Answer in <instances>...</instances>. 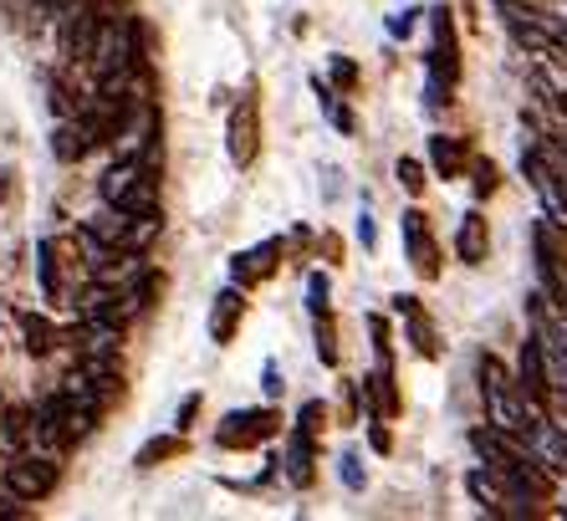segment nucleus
<instances>
[{"label": "nucleus", "mask_w": 567, "mask_h": 521, "mask_svg": "<svg viewBox=\"0 0 567 521\" xmlns=\"http://www.w3.org/2000/svg\"><path fill=\"white\" fill-rule=\"evenodd\" d=\"M471 450L481 455V466L496 476V481H506L516 496H527V501H553L557 496V470L542 460V450L532 440H522V435H506V429L496 425H475L471 429Z\"/></svg>", "instance_id": "obj_1"}, {"label": "nucleus", "mask_w": 567, "mask_h": 521, "mask_svg": "<svg viewBox=\"0 0 567 521\" xmlns=\"http://www.w3.org/2000/svg\"><path fill=\"white\" fill-rule=\"evenodd\" d=\"M475 374H481V399H486V425L506 429V435H522V440H532L537 435V425L547 415H542L537 404L522 394V384H516V374H506V363L496 358V353H481L475 358Z\"/></svg>", "instance_id": "obj_2"}, {"label": "nucleus", "mask_w": 567, "mask_h": 521, "mask_svg": "<svg viewBox=\"0 0 567 521\" xmlns=\"http://www.w3.org/2000/svg\"><path fill=\"white\" fill-rule=\"evenodd\" d=\"M103 205H118L128 215H164L158 210V169H148L138 154H118L107 164V174L97 179Z\"/></svg>", "instance_id": "obj_3"}, {"label": "nucleus", "mask_w": 567, "mask_h": 521, "mask_svg": "<svg viewBox=\"0 0 567 521\" xmlns=\"http://www.w3.org/2000/svg\"><path fill=\"white\" fill-rule=\"evenodd\" d=\"M430 31H435V52H430L424 103L450 107L455 103V87H461V27H455V11H450V6H435V11H430Z\"/></svg>", "instance_id": "obj_4"}, {"label": "nucleus", "mask_w": 567, "mask_h": 521, "mask_svg": "<svg viewBox=\"0 0 567 521\" xmlns=\"http://www.w3.org/2000/svg\"><path fill=\"white\" fill-rule=\"evenodd\" d=\"M62 481V466H56L52 455H11L6 466H0V491L31 507V501H47Z\"/></svg>", "instance_id": "obj_5"}, {"label": "nucleus", "mask_w": 567, "mask_h": 521, "mask_svg": "<svg viewBox=\"0 0 567 521\" xmlns=\"http://www.w3.org/2000/svg\"><path fill=\"white\" fill-rule=\"evenodd\" d=\"M532 251H537V286L567 312V230L547 215L532 220Z\"/></svg>", "instance_id": "obj_6"}, {"label": "nucleus", "mask_w": 567, "mask_h": 521, "mask_svg": "<svg viewBox=\"0 0 567 521\" xmlns=\"http://www.w3.org/2000/svg\"><path fill=\"white\" fill-rule=\"evenodd\" d=\"M225 148H230V164L236 169H251L261 159V87H246L230 107V123H225Z\"/></svg>", "instance_id": "obj_7"}, {"label": "nucleus", "mask_w": 567, "mask_h": 521, "mask_svg": "<svg viewBox=\"0 0 567 521\" xmlns=\"http://www.w3.org/2000/svg\"><path fill=\"white\" fill-rule=\"evenodd\" d=\"M277 435H281V409H271V404L230 409V415L215 425V445H220V450H256V445L277 440Z\"/></svg>", "instance_id": "obj_8"}, {"label": "nucleus", "mask_w": 567, "mask_h": 521, "mask_svg": "<svg viewBox=\"0 0 567 521\" xmlns=\"http://www.w3.org/2000/svg\"><path fill=\"white\" fill-rule=\"evenodd\" d=\"M465 491H471V501L486 517H512V521H522V517H537L542 511V501H527V496H516L506 481H496L486 466H475L471 476H465Z\"/></svg>", "instance_id": "obj_9"}, {"label": "nucleus", "mask_w": 567, "mask_h": 521, "mask_svg": "<svg viewBox=\"0 0 567 521\" xmlns=\"http://www.w3.org/2000/svg\"><path fill=\"white\" fill-rule=\"evenodd\" d=\"M522 174H527L532 189H537L542 215H547L553 226L567 230V185H563V174H557V164L547 159L537 144H527V148H522Z\"/></svg>", "instance_id": "obj_10"}, {"label": "nucleus", "mask_w": 567, "mask_h": 521, "mask_svg": "<svg viewBox=\"0 0 567 521\" xmlns=\"http://www.w3.org/2000/svg\"><path fill=\"white\" fill-rule=\"evenodd\" d=\"M399 236H404V256H410V267L420 281H440V241H435V230H430V215L424 210H404L399 215Z\"/></svg>", "instance_id": "obj_11"}, {"label": "nucleus", "mask_w": 567, "mask_h": 521, "mask_svg": "<svg viewBox=\"0 0 567 521\" xmlns=\"http://www.w3.org/2000/svg\"><path fill=\"white\" fill-rule=\"evenodd\" d=\"M394 317L404 322V343L420 353L424 363H435L440 353H445V343H440V327H435V317H430V308H424L414 292H399L394 296Z\"/></svg>", "instance_id": "obj_12"}, {"label": "nucleus", "mask_w": 567, "mask_h": 521, "mask_svg": "<svg viewBox=\"0 0 567 521\" xmlns=\"http://www.w3.org/2000/svg\"><path fill=\"white\" fill-rule=\"evenodd\" d=\"M281 261H287V241L271 236V241L240 251L236 261H230V277H236V286H261V281H271L281 271Z\"/></svg>", "instance_id": "obj_13"}, {"label": "nucleus", "mask_w": 567, "mask_h": 521, "mask_svg": "<svg viewBox=\"0 0 567 521\" xmlns=\"http://www.w3.org/2000/svg\"><path fill=\"white\" fill-rule=\"evenodd\" d=\"M516 384H522V394H527L537 409H547L553 384H547V363H542V337L537 333H527V343H522V353H516Z\"/></svg>", "instance_id": "obj_14"}, {"label": "nucleus", "mask_w": 567, "mask_h": 521, "mask_svg": "<svg viewBox=\"0 0 567 521\" xmlns=\"http://www.w3.org/2000/svg\"><path fill=\"white\" fill-rule=\"evenodd\" d=\"M363 409L379 419L404 415V394H399V384H394V363H373V374L363 378Z\"/></svg>", "instance_id": "obj_15"}, {"label": "nucleus", "mask_w": 567, "mask_h": 521, "mask_svg": "<svg viewBox=\"0 0 567 521\" xmlns=\"http://www.w3.org/2000/svg\"><path fill=\"white\" fill-rule=\"evenodd\" d=\"M281 476H287L297 491H307V486L317 481V435H307V429H291V435H287V450H281Z\"/></svg>", "instance_id": "obj_16"}, {"label": "nucleus", "mask_w": 567, "mask_h": 521, "mask_svg": "<svg viewBox=\"0 0 567 521\" xmlns=\"http://www.w3.org/2000/svg\"><path fill=\"white\" fill-rule=\"evenodd\" d=\"M240 322H246V286H225V292L215 296V308H210V343L230 347L236 333H240Z\"/></svg>", "instance_id": "obj_17"}, {"label": "nucleus", "mask_w": 567, "mask_h": 521, "mask_svg": "<svg viewBox=\"0 0 567 521\" xmlns=\"http://www.w3.org/2000/svg\"><path fill=\"white\" fill-rule=\"evenodd\" d=\"M455 256H461L465 267H486L491 256V226L481 210H465L461 215V230H455Z\"/></svg>", "instance_id": "obj_18"}, {"label": "nucleus", "mask_w": 567, "mask_h": 521, "mask_svg": "<svg viewBox=\"0 0 567 521\" xmlns=\"http://www.w3.org/2000/svg\"><path fill=\"white\" fill-rule=\"evenodd\" d=\"M430 169H435L440 179H461V174L471 169V144L455 134H435L430 138Z\"/></svg>", "instance_id": "obj_19"}, {"label": "nucleus", "mask_w": 567, "mask_h": 521, "mask_svg": "<svg viewBox=\"0 0 567 521\" xmlns=\"http://www.w3.org/2000/svg\"><path fill=\"white\" fill-rule=\"evenodd\" d=\"M16 322H21V337H27L31 358H47V353H56V347L66 343L62 327H56V322H47L41 312H16Z\"/></svg>", "instance_id": "obj_20"}, {"label": "nucleus", "mask_w": 567, "mask_h": 521, "mask_svg": "<svg viewBox=\"0 0 567 521\" xmlns=\"http://www.w3.org/2000/svg\"><path fill=\"white\" fill-rule=\"evenodd\" d=\"M62 241H41L37 246V281H41V296L47 302H62L66 296V277H62Z\"/></svg>", "instance_id": "obj_21"}, {"label": "nucleus", "mask_w": 567, "mask_h": 521, "mask_svg": "<svg viewBox=\"0 0 567 521\" xmlns=\"http://www.w3.org/2000/svg\"><path fill=\"white\" fill-rule=\"evenodd\" d=\"M52 154H56L62 164H78V159H87V154H93V138H87V128L78 123V113L56 123V134H52Z\"/></svg>", "instance_id": "obj_22"}, {"label": "nucleus", "mask_w": 567, "mask_h": 521, "mask_svg": "<svg viewBox=\"0 0 567 521\" xmlns=\"http://www.w3.org/2000/svg\"><path fill=\"white\" fill-rule=\"evenodd\" d=\"M312 93H317V107H322V118H328L338 134H353L358 123H353V107L343 103V93H338V87H328L322 77H312Z\"/></svg>", "instance_id": "obj_23"}, {"label": "nucleus", "mask_w": 567, "mask_h": 521, "mask_svg": "<svg viewBox=\"0 0 567 521\" xmlns=\"http://www.w3.org/2000/svg\"><path fill=\"white\" fill-rule=\"evenodd\" d=\"M185 450H189V440L179 435V429H174V435H154L144 450L133 455V466H138V470H154V466H164V460H179Z\"/></svg>", "instance_id": "obj_24"}, {"label": "nucleus", "mask_w": 567, "mask_h": 521, "mask_svg": "<svg viewBox=\"0 0 567 521\" xmlns=\"http://www.w3.org/2000/svg\"><path fill=\"white\" fill-rule=\"evenodd\" d=\"M312 337H317L322 368H338V363H343V347H338V317H332V312H317L312 317Z\"/></svg>", "instance_id": "obj_25"}, {"label": "nucleus", "mask_w": 567, "mask_h": 521, "mask_svg": "<svg viewBox=\"0 0 567 521\" xmlns=\"http://www.w3.org/2000/svg\"><path fill=\"white\" fill-rule=\"evenodd\" d=\"M471 189H475V200H491V195L502 189V169H496V159L471 154Z\"/></svg>", "instance_id": "obj_26"}, {"label": "nucleus", "mask_w": 567, "mask_h": 521, "mask_svg": "<svg viewBox=\"0 0 567 521\" xmlns=\"http://www.w3.org/2000/svg\"><path fill=\"white\" fill-rule=\"evenodd\" d=\"M307 312H332V281H328V271H312L307 277Z\"/></svg>", "instance_id": "obj_27"}, {"label": "nucleus", "mask_w": 567, "mask_h": 521, "mask_svg": "<svg viewBox=\"0 0 567 521\" xmlns=\"http://www.w3.org/2000/svg\"><path fill=\"white\" fill-rule=\"evenodd\" d=\"M369 337H373V358H379V363H394V333H389V317L369 312Z\"/></svg>", "instance_id": "obj_28"}, {"label": "nucleus", "mask_w": 567, "mask_h": 521, "mask_svg": "<svg viewBox=\"0 0 567 521\" xmlns=\"http://www.w3.org/2000/svg\"><path fill=\"white\" fill-rule=\"evenodd\" d=\"M394 179L404 185V195H414V200H420L424 189H430V179H424V164H420V159H399V164H394Z\"/></svg>", "instance_id": "obj_29"}, {"label": "nucleus", "mask_w": 567, "mask_h": 521, "mask_svg": "<svg viewBox=\"0 0 567 521\" xmlns=\"http://www.w3.org/2000/svg\"><path fill=\"white\" fill-rule=\"evenodd\" d=\"M328 77H332V87H338V93H353L363 72H358L353 56H328Z\"/></svg>", "instance_id": "obj_30"}, {"label": "nucleus", "mask_w": 567, "mask_h": 521, "mask_svg": "<svg viewBox=\"0 0 567 521\" xmlns=\"http://www.w3.org/2000/svg\"><path fill=\"white\" fill-rule=\"evenodd\" d=\"M338 476H343V486H348V491H363V481H369V476H363V455H358V450H343V455H338Z\"/></svg>", "instance_id": "obj_31"}, {"label": "nucleus", "mask_w": 567, "mask_h": 521, "mask_svg": "<svg viewBox=\"0 0 567 521\" xmlns=\"http://www.w3.org/2000/svg\"><path fill=\"white\" fill-rule=\"evenodd\" d=\"M297 429H307V435H322V429H328V404H322V399H307L302 409H297Z\"/></svg>", "instance_id": "obj_32"}, {"label": "nucleus", "mask_w": 567, "mask_h": 521, "mask_svg": "<svg viewBox=\"0 0 567 521\" xmlns=\"http://www.w3.org/2000/svg\"><path fill=\"white\" fill-rule=\"evenodd\" d=\"M420 6H404V11L389 15V37H414V27H420Z\"/></svg>", "instance_id": "obj_33"}, {"label": "nucleus", "mask_w": 567, "mask_h": 521, "mask_svg": "<svg viewBox=\"0 0 567 521\" xmlns=\"http://www.w3.org/2000/svg\"><path fill=\"white\" fill-rule=\"evenodd\" d=\"M369 445H373V455H389V450H394V435H389V419H379V415L369 419Z\"/></svg>", "instance_id": "obj_34"}, {"label": "nucleus", "mask_w": 567, "mask_h": 521, "mask_svg": "<svg viewBox=\"0 0 567 521\" xmlns=\"http://www.w3.org/2000/svg\"><path fill=\"white\" fill-rule=\"evenodd\" d=\"M199 394H185V404H179V415H174V429H179V435H189V429H195V415H199Z\"/></svg>", "instance_id": "obj_35"}, {"label": "nucleus", "mask_w": 567, "mask_h": 521, "mask_svg": "<svg viewBox=\"0 0 567 521\" xmlns=\"http://www.w3.org/2000/svg\"><path fill=\"white\" fill-rule=\"evenodd\" d=\"M358 241H363V251H373V246H379V226H373L369 205H363V215H358Z\"/></svg>", "instance_id": "obj_36"}, {"label": "nucleus", "mask_w": 567, "mask_h": 521, "mask_svg": "<svg viewBox=\"0 0 567 521\" xmlns=\"http://www.w3.org/2000/svg\"><path fill=\"white\" fill-rule=\"evenodd\" d=\"M261 388H266V399H281V388H287V384H281L277 363H266V368H261Z\"/></svg>", "instance_id": "obj_37"}, {"label": "nucleus", "mask_w": 567, "mask_h": 521, "mask_svg": "<svg viewBox=\"0 0 567 521\" xmlns=\"http://www.w3.org/2000/svg\"><path fill=\"white\" fill-rule=\"evenodd\" d=\"M317 251L328 256V267H338V261H343V241H338L332 230H322V241H317Z\"/></svg>", "instance_id": "obj_38"}, {"label": "nucleus", "mask_w": 567, "mask_h": 521, "mask_svg": "<svg viewBox=\"0 0 567 521\" xmlns=\"http://www.w3.org/2000/svg\"><path fill=\"white\" fill-rule=\"evenodd\" d=\"M542 415L553 419V425H563V429H567V394H553V399H547V409H542Z\"/></svg>", "instance_id": "obj_39"}]
</instances>
